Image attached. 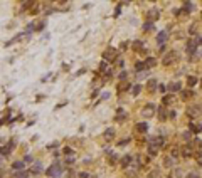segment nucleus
I'll return each mask as SVG.
<instances>
[{"mask_svg": "<svg viewBox=\"0 0 202 178\" xmlns=\"http://www.w3.org/2000/svg\"><path fill=\"white\" fill-rule=\"evenodd\" d=\"M61 173H62V170H61V166H59L57 163L47 168V175H49V177H52V178H57V177H61Z\"/></svg>", "mask_w": 202, "mask_h": 178, "instance_id": "obj_1", "label": "nucleus"}, {"mask_svg": "<svg viewBox=\"0 0 202 178\" xmlns=\"http://www.w3.org/2000/svg\"><path fill=\"white\" fill-rule=\"evenodd\" d=\"M179 59V52H175V50H170V54H167L165 57H163V64H173L175 61Z\"/></svg>", "mask_w": 202, "mask_h": 178, "instance_id": "obj_2", "label": "nucleus"}, {"mask_svg": "<svg viewBox=\"0 0 202 178\" xmlns=\"http://www.w3.org/2000/svg\"><path fill=\"white\" fill-rule=\"evenodd\" d=\"M153 113H155V104H152V103H148L147 106L141 109V114H143V116H147V118L153 116Z\"/></svg>", "mask_w": 202, "mask_h": 178, "instance_id": "obj_3", "label": "nucleus"}, {"mask_svg": "<svg viewBox=\"0 0 202 178\" xmlns=\"http://www.w3.org/2000/svg\"><path fill=\"white\" fill-rule=\"evenodd\" d=\"M158 17H160L158 8H150V10H148V22H150V24H152V22H155Z\"/></svg>", "mask_w": 202, "mask_h": 178, "instance_id": "obj_4", "label": "nucleus"}, {"mask_svg": "<svg viewBox=\"0 0 202 178\" xmlns=\"http://www.w3.org/2000/svg\"><path fill=\"white\" fill-rule=\"evenodd\" d=\"M115 56H116V50L115 49H108V50L103 52V57L104 59H115Z\"/></svg>", "mask_w": 202, "mask_h": 178, "instance_id": "obj_5", "label": "nucleus"}, {"mask_svg": "<svg viewBox=\"0 0 202 178\" xmlns=\"http://www.w3.org/2000/svg\"><path fill=\"white\" fill-rule=\"evenodd\" d=\"M187 113H189V116H190V118H197V116H199V114H201V107H189V111H187Z\"/></svg>", "mask_w": 202, "mask_h": 178, "instance_id": "obj_6", "label": "nucleus"}, {"mask_svg": "<svg viewBox=\"0 0 202 178\" xmlns=\"http://www.w3.org/2000/svg\"><path fill=\"white\" fill-rule=\"evenodd\" d=\"M150 141H152V146L158 148V146H162V144H163V138H160V136H158V138H152Z\"/></svg>", "mask_w": 202, "mask_h": 178, "instance_id": "obj_7", "label": "nucleus"}, {"mask_svg": "<svg viewBox=\"0 0 202 178\" xmlns=\"http://www.w3.org/2000/svg\"><path fill=\"white\" fill-rule=\"evenodd\" d=\"M168 89H170L172 93H175V91H180V89H182V84H180V82H172V84L168 86Z\"/></svg>", "mask_w": 202, "mask_h": 178, "instance_id": "obj_8", "label": "nucleus"}, {"mask_svg": "<svg viewBox=\"0 0 202 178\" xmlns=\"http://www.w3.org/2000/svg\"><path fill=\"white\" fill-rule=\"evenodd\" d=\"M113 136H115V129H111V128H108L106 131H104V140H113Z\"/></svg>", "mask_w": 202, "mask_h": 178, "instance_id": "obj_9", "label": "nucleus"}, {"mask_svg": "<svg viewBox=\"0 0 202 178\" xmlns=\"http://www.w3.org/2000/svg\"><path fill=\"white\" fill-rule=\"evenodd\" d=\"M167 32H165V30H163V32H160V34H158V36H157V42H158V44H163V42H165V40H167Z\"/></svg>", "mask_w": 202, "mask_h": 178, "instance_id": "obj_10", "label": "nucleus"}, {"mask_svg": "<svg viewBox=\"0 0 202 178\" xmlns=\"http://www.w3.org/2000/svg\"><path fill=\"white\" fill-rule=\"evenodd\" d=\"M195 49H197L195 42H194V40H189V42H187V52H190V54H192V52H194Z\"/></svg>", "mask_w": 202, "mask_h": 178, "instance_id": "obj_11", "label": "nucleus"}, {"mask_svg": "<svg viewBox=\"0 0 202 178\" xmlns=\"http://www.w3.org/2000/svg\"><path fill=\"white\" fill-rule=\"evenodd\" d=\"M187 84H189V87H194V86L197 84V77H194V76H189V77H187Z\"/></svg>", "mask_w": 202, "mask_h": 178, "instance_id": "obj_12", "label": "nucleus"}, {"mask_svg": "<svg viewBox=\"0 0 202 178\" xmlns=\"http://www.w3.org/2000/svg\"><path fill=\"white\" fill-rule=\"evenodd\" d=\"M184 8H185L187 12H192V10H195V5H194L192 2H185V3H184Z\"/></svg>", "mask_w": 202, "mask_h": 178, "instance_id": "obj_13", "label": "nucleus"}, {"mask_svg": "<svg viewBox=\"0 0 202 178\" xmlns=\"http://www.w3.org/2000/svg\"><path fill=\"white\" fill-rule=\"evenodd\" d=\"M147 128H148V126H147V123H138V124H136V129H138L140 133H145V131H147Z\"/></svg>", "mask_w": 202, "mask_h": 178, "instance_id": "obj_14", "label": "nucleus"}, {"mask_svg": "<svg viewBox=\"0 0 202 178\" xmlns=\"http://www.w3.org/2000/svg\"><path fill=\"white\" fill-rule=\"evenodd\" d=\"M155 62H157V61H155L153 57H148V59L145 61V66H147V67H153V66H155Z\"/></svg>", "mask_w": 202, "mask_h": 178, "instance_id": "obj_15", "label": "nucleus"}, {"mask_svg": "<svg viewBox=\"0 0 202 178\" xmlns=\"http://www.w3.org/2000/svg\"><path fill=\"white\" fill-rule=\"evenodd\" d=\"M130 87H132V86H130V82H121V84L118 86V89H120V91H128Z\"/></svg>", "mask_w": 202, "mask_h": 178, "instance_id": "obj_16", "label": "nucleus"}, {"mask_svg": "<svg viewBox=\"0 0 202 178\" xmlns=\"http://www.w3.org/2000/svg\"><path fill=\"white\" fill-rule=\"evenodd\" d=\"M182 155H184V156H190V155H192L190 146H184V148H182Z\"/></svg>", "mask_w": 202, "mask_h": 178, "instance_id": "obj_17", "label": "nucleus"}, {"mask_svg": "<svg viewBox=\"0 0 202 178\" xmlns=\"http://www.w3.org/2000/svg\"><path fill=\"white\" fill-rule=\"evenodd\" d=\"M40 168H42V166H40V163H35V166H32V168H31V173L37 175V173L40 171Z\"/></svg>", "mask_w": 202, "mask_h": 178, "instance_id": "obj_18", "label": "nucleus"}, {"mask_svg": "<svg viewBox=\"0 0 202 178\" xmlns=\"http://www.w3.org/2000/svg\"><path fill=\"white\" fill-rule=\"evenodd\" d=\"M192 96H194V91H190V89L182 93V98H184V99H189V98H192Z\"/></svg>", "mask_w": 202, "mask_h": 178, "instance_id": "obj_19", "label": "nucleus"}, {"mask_svg": "<svg viewBox=\"0 0 202 178\" xmlns=\"http://www.w3.org/2000/svg\"><path fill=\"white\" fill-rule=\"evenodd\" d=\"M12 168H14V170H22V168H24V161H15V163L12 165Z\"/></svg>", "mask_w": 202, "mask_h": 178, "instance_id": "obj_20", "label": "nucleus"}, {"mask_svg": "<svg viewBox=\"0 0 202 178\" xmlns=\"http://www.w3.org/2000/svg\"><path fill=\"white\" fill-rule=\"evenodd\" d=\"M172 101H173V96H165V98H163V104H165V106L172 104Z\"/></svg>", "mask_w": 202, "mask_h": 178, "instance_id": "obj_21", "label": "nucleus"}, {"mask_svg": "<svg viewBox=\"0 0 202 178\" xmlns=\"http://www.w3.org/2000/svg\"><path fill=\"white\" fill-rule=\"evenodd\" d=\"M155 86H157V81H155V79H150V81H148V89H150V91H153V89H155Z\"/></svg>", "mask_w": 202, "mask_h": 178, "instance_id": "obj_22", "label": "nucleus"}, {"mask_svg": "<svg viewBox=\"0 0 202 178\" xmlns=\"http://www.w3.org/2000/svg\"><path fill=\"white\" fill-rule=\"evenodd\" d=\"M157 151H158V148H155V146H152V144H150V148H148L150 156H155V155H157Z\"/></svg>", "mask_w": 202, "mask_h": 178, "instance_id": "obj_23", "label": "nucleus"}, {"mask_svg": "<svg viewBox=\"0 0 202 178\" xmlns=\"http://www.w3.org/2000/svg\"><path fill=\"white\" fill-rule=\"evenodd\" d=\"M133 49H135V50H138V52L141 50V42H140V40H135V42H133Z\"/></svg>", "mask_w": 202, "mask_h": 178, "instance_id": "obj_24", "label": "nucleus"}, {"mask_svg": "<svg viewBox=\"0 0 202 178\" xmlns=\"http://www.w3.org/2000/svg\"><path fill=\"white\" fill-rule=\"evenodd\" d=\"M158 114H160V116H158L160 119H165V118H167V116H165V109H163V107H158Z\"/></svg>", "mask_w": 202, "mask_h": 178, "instance_id": "obj_25", "label": "nucleus"}, {"mask_svg": "<svg viewBox=\"0 0 202 178\" xmlns=\"http://www.w3.org/2000/svg\"><path fill=\"white\" fill-rule=\"evenodd\" d=\"M123 118H125V111H123V109H118V118H116V119H118V121H123Z\"/></svg>", "mask_w": 202, "mask_h": 178, "instance_id": "obj_26", "label": "nucleus"}, {"mask_svg": "<svg viewBox=\"0 0 202 178\" xmlns=\"http://www.w3.org/2000/svg\"><path fill=\"white\" fill-rule=\"evenodd\" d=\"M140 89H141V86H135L133 91H132V93H133V96H138V94H140Z\"/></svg>", "mask_w": 202, "mask_h": 178, "instance_id": "obj_27", "label": "nucleus"}, {"mask_svg": "<svg viewBox=\"0 0 202 178\" xmlns=\"http://www.w3.org/2000/svg\"><path fill=\"white\" fill-rule=\"evenodd\" d=\"M145 67H147V66H145V62H138V64H136V71H143Z\"/></svg>", "mask_w": 202, "mask_h": 178, "instance_id": "obj_28", "label": "nucleus"}, {"mask_svg": "<svg viewBox=\"0 0 202 178\" xmlns=\"http://www.w3.org/2000/svg\"><path fill=\"white\" fill-rule=\"evenodd\" d=\"M130 161H132V156H125V158H123V161H121V163H123V166H126V165H128V163H130Z\"/></svg>", "mask_w": 202, "mask_h": 178, "instance_id": "obj_29", "label": "nucleus"}, {"mask_svg": "<svg viewBox=\"0 0 202 178\" xmlns=\"http://www.w3.org/2000/svg\"><path fill=\"white\" fill-rule=\"evenodd\" d=\"M20 37H22V34H20V36H17V37H14V39H12L10 42H7V45H10V44H15L17 40H20Z\"/></svg>", "mask_w": 202, "mask_h": 178, "instance_id": "obj_30", "label": "nucleus"}, {"mask_svg": "<svg viewBox=\"0 0 202 178\" xmlns=\"http://www.w3.org/2000/svg\"><path fill=\"white\" fill-rule=\"evenodd\" d=\"M100 71H101V72H106V71H108V67H106V62H101V64H100Z\"/></svg>", "mask_w": 202, "mask_h": 178, "instance_id": "obj_31", "label": "nucleus"}, {"mask_svg": "<svg viewBox=\"0 0 202 178\" xmlns=\"http://www.w3.org/2000/svg\"><path fill=\"white\" fill-rule=\"evenodd\" d=\"M15 178H27V173H25V171H19V173L15 175Z\"/></svg>", "mask_w": 202, "mask_h": 178, "instance_id": "obj_32", "label": "nucleus"}, {"mask_svg": "<svg viewBox=\"0 0 202 178\" xmlns=\"http://www.w3.org/2000/svg\"><path fill=\"white\" fill-rule=\"evenodd\" d=\"M143 29H145V30H150V29H152V24H150V22H147V24L143 25Z\"/></svg>", "mask_w": 202, "mask_h": 178, "instance_id": "obj_33", "label": "nucleus"}, {"mask_svg": "<svg viewBox=\"0 0 202 178\" xmlns=\"http://www.w3.org/2000/svg\"><path fill=\"white\" fill-rule=\"evenodd\" d=\"M147 77V72H138V79H145Z\"/></svg>", "mask_w": 202, "mask_h": 178, "instance_id": "obj_34", "label": "nucleus"}, {"mask_svg": "<svg viewBox=\"0 0 202 178\" xmlns=\"http://www.w3.org/2000/svg\"><path fill=\"white\" fill-rule=\"evenodd\" d=\"M165 165H167V166H170V165H173V160H170V158H167V160H165Z\"/></svg>", "mask_w": 202, "mask_h": 178, "instance_id": "obj_35", "label": "nucleus"}, {"mask_svg": "<svg viewBox=\"0 0 202 178\" xmlns=\"http://www.w3.org/2000/svg\"><path fill=\"white\" fill-rule=\"evenodd\" d=\"M182 136H184V140H189V138H190V133H189V131H185Z\"/></svg>", "mask_w": 202, "mask_h": 178, "instance_id": "obj_36", "label": "nucleus"}, {"mask_svg": "<svg viewBox=\"0 0 202 178\" xmlns=\"http://www.w3.org/2000/svg\"><path fill=\"white\" fill-rule=\"evenodd\" d=\"M120 79H121V81L126 79V72H121V74H120Z\"/></svg>", "mask_w": 202, "mask_h": 178, "instance_id": "obj_37", "label": "nucleus"}, {"mask_svg": "<svg viewBox=\"0 0 202 178\" xmlns=\"http://www.w3.org/2000/svg\"><path fill=\"white\" fill-rule=\"evenodd\" d=\"M189 178H199V175H197V173H190V177Z\"/></svg>", "mask_w": 202, "mask_h": 178, "instance_id": "obj_38", "label": "nucleus"}]
</instances>
